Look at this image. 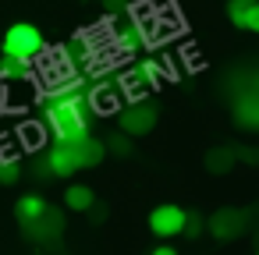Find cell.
Returning <instances> with one entry per match:
<instances>
[{
    "instance_id": "cell-3",
    "label": "cell",
    "mask_w": 259,
    "mask_h": 255,
    "mask_svg": "<svg viewBox=\"0 0 259 255\" xmlns=\"http://www.w3.org/2000/svg\"><path fill=\"white\" fill-rule=\"evenodd\" d=\"M185 223H188V213L181 206H156L149 213V230L156 237H174L185 230Z\"/></svg>"
},
{
    "instance_id": "cell-10",
    "label": "cell",
    "mask_w": 259,
    "mask_h": 255,
    "mask_svg": "<svg viewBox=\"0 0 259 255\" xmlns=\"http://www.w3.org/2000/svg\"><path fill=\"white\" fill-rule=\"evenodd\" d=\"M93 188H85V184H71L68 188V195H64V206L68 209H75V213H85V209H93Z\"/></svg>"
},
{
    "instance_id": "cell-9",
    "label": "cell",
    "mask_w": 259,
    "mask_h": 255,
    "mask_svg": "<svg viewBox=\"0 0 259 255\" xmlns=\"http://www.w3.org/2000/svg\"><path fill=\"white\" fill-rule=\"evenodd\" d=\"M15 213H18L22 223H36L39 216H47V202H43L39 195H22L18 206H15Z\"/></svg>"
},
{
    "instance_id": "cell-15",
    "label": "cell",
    "mask_w": 259,
    "mask_h": 255,
    "mask_svg": "<svg viewBox=\"0 0 259 255\" xmlns=\"http://www.w3.org/2000/svg\"><path fill=\"white\" fill-rule=\"evenodd\" d=\"M245 4H255V0H245Z\"/></svg>"
},
{
    "instance_id": "cell-14",
    "label": "cell",
    "mask_w": 259,
    "mask_h": 255,
    "mask_svg": "<svg viewBox=\"0 0 259 255\" xmlns=\"http://www.w3.org/2000/svg\"><path fill=\"white\" fill-rule=\"evenodd\" d=\"M153 255H178V251H174V248H167V244H163V248H156V251H153Z\"/></svg>"
},
{
    "instance_id": "cell-6",
    "label": "cell",
    "mask_w": 259,
    "mask_h": 255,
    "mask_svg": "<svg viewBox=\"0 0 259 255\" xmlns=\"http://www.w3.org/2000/svg\"><path fill=\"white\" fill-rule=\"evenodd\" d=\"M71 152H75V160H78V170H82V167H96V163L107 156L103 142H96V138H89V135H85L82 142H75Z\"/></svg>"
},
{
    "instance_id": "cell-11",
    "label": "cell",
    "mask_w": 259,
    "mask_h": 255,
    "mask_svg": "<svg viewBox=\"0 0 259 255\" xmlns=\"http://www.w3.org/2000/svg\"><path fill=\"white\" fill-rule=\"evenodd\" d=\"M29 64H32V61H22V57H8V54L0 57V71H4L8 78H25V75H29Z\"/></svg>"
},
{
    "instance_id": "cell-8",
    "label": "cell",
    "mask_w": 259,
    "mask_h": 255,
    "mask_svg": "<svg viewBox=\"0 0 259 255\" xmlns=\"http://www.w3.org/2000/svg\"><path fill=\"white\" fill-rule=\"evenodd\" d=\"M47 163H50V170H54V174H61V177L78 170V160H75L71 145H57V149H50V160H47Z\"/></svg>"
},
{
    "instance_id": "cell-2",
    "label": "cell",
    "mask_w": 259,
    "mask_h": 255,
    "mask_svg": "<svg viewBox=\"0 0 259 255\" xmlns=\"http://www.w3.org/2000/svg\"><path fill=\"white\" fill-rule=\"evenodd\" d=\"M4 54L8 57H22V61H32L36 54H43V32L29 22H18L4 32Z\"/></svg>"
},
{
    "instance_id": "cell-12",
    "label": "cell",
    "mask_w": 259,
    "mask_h": 255,
    "mask_svg": "<svg viewBox=\"0 0 259 255\" xmlns=\"http://www.w3.org/2000/svg\"><path fill=\"white\" fill-rule=\"evenodd\" d=\"M22 177V170H18V160H0V184H15Z\"/></svg>"
},
{
    "instance_id": "cell-5",
    "label": "cell",
    "mask_w": 259,
    "mask_h": 255,
    "mask_svg": "<svg viewBox=\"0 0 259 255\" xmlns=\"http://www.w3.org/2000/svg\"><path fill=\"white\" fill-rule=\"evenodd\" d=\"M227 18H231L238 29L259 32V0H255V4H245V0H231V4H227Z\"/></svg>"
},
{
    "instance_id": "cell-13",
    "label": "cell",
    "mask_w": 259,
    "mask_h": 255,
    "mask_svg": "<svg viewBox=\"0 0 259 255\" xmlns=\"http://www.w3.org/2000/svg\"><path fill=\"white\" fill-rule=\"evenodd\" d=\"M107 11H114V15L124 11V0H107Z\"/></svg>"
},
{
    "instance_id": "cell-7",
    "label": "cell",
    "mask_w": 259,
    "mask_h": 255,
    "mask_svg": "<svg viewBox=\"0 0 259 255\" xmlns=\"http://www.w3.org/2000/svg\"><path fill=\"white\" fill-rule=\"evenodd\" d=\"M213 237H234V234H241L245 230V213H217L213 216Z\"/></svg>"
},
{
    "instance_id": "cell-1",
    "label": "cell",
    "mask_w": 259,
    "mask_h": 255,
    "mask_svg": "<svg viewBox=\"0 0 259 255\" xmlns=\"http://www.w3.org/2000/svg\"><path fill=\"white\" fill-rule=\"evenodd\" d=\"M47 124L61 145H75L89 135V114L78 96H57L47 107Z\"/></svg>"
},
{
    "instance_id": "cell-4",
    "label": "cell",
    "mask_w": 259,
    "mask_h": 255,
    "mask_svg": "<svg viewBox=\"0 0 259 255\" xmlns=\"http://www.w3.org/2000/svg\"><path fill=\"white\" fill-rule=\"evenodd\" d=\"M121 128L124 135H146L156 128V107L153 103H132L124 114H121Z\"/></svg>"
},
{
    "instance_id": "cell-16",
    "label": "cell",
    "mask_w": 259,
    "mask_h": 255,
    "mask_svg": "<svg viewBox=\"0 0 259 255\" xmlns=\"http://www.w3.org/2000/svg\"><path fill=\"white\" fill-rule=\"evenodd\" d=\"M255 255H259V251H255Z\"/></svg>"
}]
</instances>
